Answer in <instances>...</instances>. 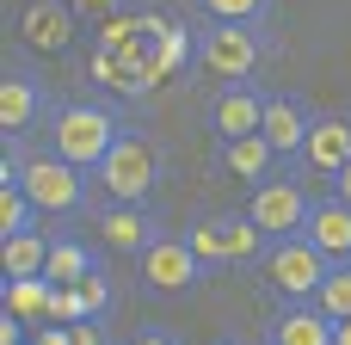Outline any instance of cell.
Wrapping results in <instances>:
<instances>
[{"instance_id": "8992f818", "label": "cell", "mask_w": 351, "mask_h": 345, "mask_svg": "<svg viewBox=\"0 0 351 345\" xmlns=\"http://www.w3.org/2000/svg\"><path fill=\"white\" fill-rule=\"evenodd\" d=\"M265 56H271V31L265 25H204V37H197V62L210 74H222V86L228 80H253V68Z\"/></svg>"}, {"instance_id": "277c9868", "label": "cell", "mask_w": 351, "mask_h": 345, "mask_svg": "<svg viewBox=\"0 0 351 345\" xmlns=\"http://www.w3.org/2000/svg\"><path fill=\"white\" fill-rule=\"evenodd\" d=\"M19 185H25V198L37 204L43 222H68V216H80L86 198H93L86 167H74V160H62V154H31V160L19 167Z\"/></svg>"}, {"instance_id": "7402d4cb", "label": "cell", "mask_w": 351, "mask_h": 345, "mask_svg": "<svg viewBox=\"0 0 351 345\" xmlns=\"http://www.w3.org/2000/svg\"><path fill=\"white\" fill-rule=\"evenodd\" d=\"M25 228H37V204L25 198L19 179H0V241L6 235H25Z\"/></svg>"}, {"instance_id": "d4e9b609", "label": "cell", "mask_w": 351, "mask_h": 345, "mask_svg": "<svg viewBox=\"0 0 351 345\" xmlns=\"http://www.w3.org/2000/svg\"><path fill=\"white\" fill-rule=\"evenodd\" d=\"M111 296H117V290H111V278H105V272H93V278L80 284V309H86V321H105V315H111Z\"/></svg>"}, {"instance_id": "4dcf8cb0", "label": "cell", "mask_w": 351, "mask_h": 345, "mask_svg": "<svg viewBox=\"0 0 351 345\" xmlns=\"http://www.w3.org/2000/svg\"><path fill=\"white\" fill-rule=\"evenodd\" d=\"M333 198H346V204H351V167L339 173V179H333Z\"/></svg>"}, {"instance_id": "2e32d148", "label": "cell", "mask_w": 351, "mask_h": 345, "mask_svg": "<svg viewBox=\"0 0 351 345\" xmlns=\"http://www.w3.org/2000/svg\"><path fill=\"white\" fill-rule=\"evenodd\" d=\"M265 345H333V321L321 315V302H284L265 321Z\"/></svg>"}, {"instance_id": "9a60e30c", "label": "cell", "mask_w": 351, "mask_h": 345, "mask_svg": "<svg viewBox=\"0 0 351 345\" xmlns=\"http://www.w3.org/2000/svg\"><path fill=\"white\" fill-rule=\"evenodd\" d=\"M302 235L321 247L327 265H351V204H346V198H321V204L308 210Z\"/></svg>"}, {"instance_id": "ffe728a7", "label": "cell", "mask_w": 351, "mask_h": 345, "mask_svg": "<svg viewBox=\"0 0 351 345\" xmlns=\"http://www.w3.org/2000/svg\"><path fill=\"white\" fill-rule=\"evenodd\" d=\"M222 167H228L234 179L259 185V179H271V167H278V148H271L265 136H241V142H222Z\"/></svg>"}, {"instance_id": "9c48e42d", "label": "cell", "mask_w": 351, "mask_h": 345, "mask_svg": "<svg viewBox=\"0 0 351 345\" xmlns=\"http://www.w3.org/2000/svg\"><path fill=\"white\" fill-rule=\"evenodd\" d=\"M136 265H142V284H148V290H167V296L197 290V284L210 278V272H204V259L191 253V241H185V235H167V228L148 241V253H142Z\"/></svg>"}, {"instance_id": "ba28073f", "label": "cell", "mask_w": 351, "mask_h": 345, "mask_svg": "<svg viewBox=\"0 0 351 345\" xmlns=\"http://www.w3.org/2000/svg\"><path fill=\"white\" fill-rule=\"evenodd\" d=\"M56 105H49V86L37 68H25L19 56H6V74H0V130L6 142H25L37 123H49Z\"/></svg>"}, {"instance_id": "1f68e13d", "label": "cell", "mask_w": 351, "mask_h": 345, "mask_svg": "<svg viewBox=\"0 0 351 345\" xmlns=\"http://www.w3.org/2000/svg\"><path fill=\"white\" fill-rule=\"evenodd\" d=\"M333 345H351V321H333Z\"/></svg>"}, {"instance_id": "52a82bcc", "label": "cell", "mask_w": 351, "mask_h": 345, "mask_svg": "<svg viewBox=\"0 0 351 345\" xmlns=\"http://www.w3.org/2000/svg\"><path fill=\"white\" fill-rule=\"evenodd\" d=\"M265 284L284 296V302H315V290H321V278L333 272L327 259H321V247L308 241V235H284V241H271L265 247Z\"/></svg>"}, {"instance_id": "484cf974", "label": "cell", "mask_w": 351, "mask_h": 345, "mask_svg": "<svg viewBox=\"0 0 351 345\" xmlns=\"http://www.w3.org/2000/svg\"><path fill=\"white\" fill-rule=\"evenodd\" d=\"M49 321H62V327L86 321V309H80V284H74V290H62V284H56V296H49Z\"/></svg>"}, {"instance_id": "d6986e66", "label": "cell", "mask_w": 351, "mask_h": 345, "mask_svg": "<svg viewBox=\"0 0 351 345\" xmlns=\"http://www.w3.org/2000/svg\"><path fill=\"white\" fill-rule=\"evenodd\" d=\"M49 235H56V222H37V228H25V235H6V241H0V272H6V278H43Z\"/></svg>"}, {"instance_id": "7a4b0ae2", "label": "cell", "mask_w": 351, "mask_h": 345, "mask_svg": "<svg viewBox=\"0 0 351 345\" xmlns=\"http://www.w3.org/2000/svg\"><path fill=\"white\" fill-rule=\"evenodd\" d=\"M117 136H123L117 111H111V105H93V99H68V105H56V117H49V154H62V160H74V167H86V173L105 167V154H111Z\"/></svg>"}, {"instance_id": "4fadbf2b", "label": "cell", "mask_w": 351, "mask_h": 345, "mask_svg": "<svg viewBox=\"0 0 351 345\" xmlns=\"http://www.w3.org/2000/svg\"><path fill=\"white\" fill-rule=\"evenodd\" d=\"M19 37H25V49H37V56H62V49L74 43V6H68V0H31L25 19H19Z\"/></svg>"}, {"instance_id": "4316f807", "label": "cell", "mask_w": 351, "mask_h": 345, "mask_svg": "<svg viewBox=\"0 0 351 345\" xmlns=\"http://www.w3.org/2000/svg\"><path fill=\"white\" fill-rule=\"evenodd\" d=\"M0 345H31V321H19V315H0Z\"/></svg>"}, {"instance_id": "6da1fadb", "label": "cell", "mask_w": 351, "mask_h": 345, "mask_svg": "<svg viewBox=\"0 0 351 345\" xmlns=\"http://www.w3.org/2000/svg\"><path fill=\"white\" fill-rule=\"evenodd\" d=\"M160 37H167V19L154 12H136V19H111L99 49H93V80H105L111 93H154L167 80V56H160Z\"/></svg>"}, {"instance_id": "ac0fdd59", "label": "cell", "mask_w": 351, "mask_h": 345, "mask_svg": "<svg viewBox=\"0 0 351 345\" xmlns=\"http://www.w3.org/2000/svg\"><path fill=\"white\" fill-rule=\"evenodd\" d=\"M99 235H105V247H117V253H148V241L160 235L154 228V216H148V204H111L105 216H99Z\"/></svg>"}, {"instance_id": "f546056e", "label": "cell", "mask_w": 351, "mask_h": 345, "mask_svg": "<svg viewBox=\"0 0 351 345\" xmlns=\"http://www.w3.org/2000/svg\"><path fill=\"white\" fill-rule=\"evenodd\" d=\"M130 345H179L167 327H142V333H130Z\"/></svg>"}, {"instance_id": "8fae6325", "label": "cell", "mask_w": 351, "mask_h": 345, "mask_svg": "<svg viewBox=\"0 0 351 345\" xmlns=\"http://www.w3.org/2000/svg\"><path fill=\"white\" fill-rule=\"evenodd\" d=\"M315 105L302 93H265V117H259V136L278 148V160H302V142L315 130Z\"/></svg>"}, {"instance_id": "5b68a950", "label": "cell", "mask_w": 351, "mask_h": 345, "mask_svg": "<svg viewBox=\"0 0 351 345\" xmlns=\"http://www.w3.org/2000/svg\"><path fill=\"white\" fill-rule=\"evenodd\" d=\"M99 185H105L117 204H148L154 185H160V154H154V142L123 123V136L111 142V154H105V167H99Z\"/></svg>"}, {"instance_id": "d6a6232c", "label": "cell", "mask_w": 351, "mask_h": 345, "mask_svg": "<svg viewBox=\"0 0 351 345\" xmlns=\"http://www.w3.org/2000/svg\"><path fill=\"white\" fill-rule=\"evenodd\" d=\"M216 345H234V340H216Z\"/></svg>"}, {"instance_id": "83f0119b", "label": "cell", "mask_w": 351, "mask_h": 345, "mask_svg": "<svg viewBox=\"0 0 351 345\" xmlns=\"http://www.w3.org/2000/svg\"><path fill=\"white\" fill-rule=\"evenodd\" d=\"M68 345H105V321H74L68 327Z\"/></svg>"}, {"instance_id": "e0dca14e", "label": "cell", "mask_w": 351, "mask_h": 345, "mask_svg": "<svg viewBox=\"0 0 351 345\" xmlns=\"http://www.w3.org/2000/svg\"><path fill=\"white\" fill-rule=\"evenodd\" d=\"M93 272H105V265H99V253H93V247H80V235H68V228L56 222V235H49V259H43V278H49V284H62V290H74V284H86Z\"/></svg>"}, {"instance_id": "30bf717a", "label": "cell", "mask_w": 351, "mask_h": 345, "mask_svg": "<svg viewBox=\"0 0 351 345\" xmlns=\"http://www.w3.org/2000/svg\"><path fill=\"white\" fill-rule=\"evenodd\" d=\"M308 191L296 185V179H259L253 185V198H247V216L271 235V241H284V235H302V222H308Z\"/></svg>"}, {"instance_id": "5bb4252c", "label": "cell", "mask_w": 351, "mask_h": 345, "mask_svg": "<svg viewBox=\"0 0 351 345\" xmlns=\"http://www.w3.org/2000/svg\"><path fill=\"white\" fill-rule=\"evenodd\" d=\"M302 167L321 179H339L351 167V117H315L308 142H302Z\"/></svg>"}, {"instance_id": "603a6c76", "label": "cell", "mask_w": 351, "mask_h": 345, "mask_svg": "<svg viewBox=\"0 0 351 345\" xmlns=\"http://www.w3.org/2000/svg\"><path fill=\"white\" fill-rule=\"evenodd\" d=\"M315 302H321V315H327V321H351V265H333V272L321 278Z\"/></svg>"}, {"instance_id": "3957f363", "label": "cell", "mask_w": 351, "mask_h": 345, "mask_svg": "<svg viewBox=\"0 0 351 345\" xmlns=\"http://www.w3.org/2000/svg\"><path fill=\"white\" fill-rule=\"evenodd\" d=\"M185 241H191V253L204 259V272H228V265H253V259H265V247H271V235L247 216V210H222V216H197L191 228H185Z\"/></svg>"}, {"instance_id": "f1b7e54d", "label": "cell", "mask_w": 351, "mask_h": 345, "mask_svg": "<svg viewBox=\"0 0 351 345\" xmlns=\"http://www.w3.org/2000/svg\"><path fill=\"white\" fill-rule=\"evenodd\" d=\"M68 6H74V19H111L123 0H68Z\"/></svg>"}, {"instance_id": "7c38bea8", "label": "cell", "mask_w": 351, "mask_h": 345, "mask_svg": "<svg viewBox=\"0 0 351 345\" xmlns=\"http://www.w3.org/2000/svg\"><path fill=\"white\" fill-rule=\"evenodd\" d=\"M259 117H265V93L253 80H228L210 105V130L216 142H241V136H259Z\"/></svg>"}, {"instance_id": "44dd1931", "label": "cell", "mask_w": 351, "mask_h": 345, "mask_svg": "<svg viewBox=\"0 0 351 345\" xmlns=\"http://www.w3.org/2000/svg\"><path fill=\"white\" fill-rule=\"evenodd\" d=\"M49 296H56V284L49 278H6V315H19V321H49Z\"/></svg>"}, {"instance_id": "cb8c5ba5", "label": "cell", "mask_w": 351, "mask_h": 345, "mask_svg": "<svg viewBox=\"0 0 351 345\" xmlns=\"http://www.w3.org/2000/svg\"><path fill=\"white\" fill-rule=\"evenodd\" d=\"M216 25H265L271 19V0H197Z\"/></svg>"}]
</instances>
